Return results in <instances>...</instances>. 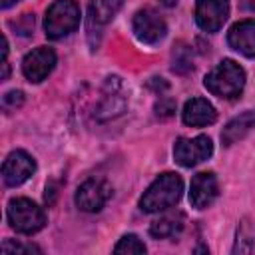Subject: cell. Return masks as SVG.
I'll list each match as a JSON object with an SVG mask.
<instances>
[{"instance_id": "ac0fdd59", "label": "cell", "mask_w": 255, "mask_h": 255, "mask_svg": "<svg viewBox=\"0 0 255 255\" xmlns=\"http://www.w3.org/2000/svg\"><path fill=\"white\" fill-rule=\"evenodd\" d=\"M2 253H42L40 247L32 245V243H18V241H10L6 239L2 243Z\"/></svg>"}, {"instance_id": "2e32d148", "label": "cell", "mask_w": 255, "mask_h": 255, "mask_svg": "<svg viewBox=\"0 0 255 255\" xmlns=\"http://www.w3.org/2000/svg\"><path fill=\"white\" fill-rule=\"evenodd\" d=\"M122 4L124 0H90V16L98 24H108L118 14Z\"/></svg>"}, {"instance_id": "277c9868", "label": "cell", "mask_w": 255, "mask_h": 255, "mask_svg": "<svg viewBox=\"0 0 255 255\" xmlns=\"http://www.w3.org/2000/svg\"><path fill=\"white\" fill-rule=\"evenodd\" d=\"M6 215H8V223L12 225V229H16L18 233H24V235H32L46 225L44 209L26 197L10 199Z\"/></svg>"}, {"instance_id": "e0dca14e", "label": "cell", "mask_w": 255, "mask_h": 255, "mask_svg": "<svg viewBox=\"0 0 255 255\" xmlns=\"http://www.w3.org/2000/svg\"><path fill=\"white\" fill-rule=\"evenodd\" d=\"M114 253L141 255V253H145V245L139 241V237H137V235H131V233H128V235H124V237L118 241V245L114 247Z\"/></svg>"}, {"instance_id": "44dd1931", "label": "cell", "mask_w": 255, "mask_h": 255, "mask_svg": "<svg viewBox=\"0 0 255 255\" xmlns=\"http://www.w3.org/2000/svg\"><path fill=\"white\" fill-rule=\"evenodd\" d=\"M18 0H2L0 4H2V8H8V6H12V4H16Z\"/></svg>"}, {"instance_id": "7a4b0ae2", "label": "cell", "mask_w": 255, "mask_h": 255, "mask_svg": "<svg viewBox=\"0 0 255 255\" xmlns=\"http://www.w3.org/2000/svg\"><path fill=\"white\" fill-rule=\"evenodd\" d=\"M203 84L213 96L233 100L245 88V70L235 60H223L205 76Z\"/></svg>"}, {"instance_id": "9c48e42d", "label": "cell", "mask_w": 255, "mask_h": 255, "mask_svg": "<svg viewBox=\"0 0 255 255\" xmlns=\"http://www.w3.org/2000/svg\"><path fill=\"white\" fill-rule=\"evenodd\" d=\"M36 169V163L32 155H28L24 149H16L8 153V157L2 163V179L8 187L22 185Z\"/></svg>"}, {"instance_id": "30bf717a", "label": "cell", "mask_w": 255, "mask_h": 255, "mask_svg": "<svg viewBox=\"0 0 255 255\" xmlns=\"http://www.w3.org/2000/svg\"><path fill=\"white\" fill-rule=\"evenodd\" d=\"M229 14V0H197L195 22L203 32H217Z\"/></svg>"}, {"instance_id": "5bb4252c", "label": "cell", "mask_w": 255, "mask_h": 255, "mask_svg": "<svg viewBox=\"0 0 255 255\" xmlns=\"http://www.w3.org/2000/svg\"><path fill=\"white\" fill-rule=\"evenodd\" d=\"M255 129V112H243L237 118H233L221 131L223 145H233L235 141L243 139L247 133Z\"/></svg>"}, {"instance_id": "8fae6325", "label": "cell", "mask_w": 255, "mask_h": 255, "mask_svg": "<svg viewBox=\"0 0 255 255\" xmlns=\"http://www.w3.org/2000/svg\"><path fill=\"white\" fill-rule=\"evenodd\" d=\"M217 193H219L217 177L211 171H201V173L193 175L191 187H189V201L193 207H197V209L209 207L215 201Z\"/></svg>"}, {"instance_id": "52a82bcc", "label": "cell", "mask_w": 255, "mask_h": 255, "mask_svg": "<svg viewBox=\"0 0 255 255\" xmlns=\"http://www.w3.org/2000/svg\"><path fill=\"white\" fill-rule=\"evenodd\" d=\"M131 26H133L135 38L143 44H157L167 34V26H165L163 18L157 12L149 10V8H143V10L135 12Z\"/></svg>"}, {"instance_id": "3957f363", "label": "cell", "mask_w": 255, "mask_h": 255, "mask_svg": "<svg viewBox=\"0 0 255 255\" xmlns=\"http://www.w3.org/2000/svg\"><path fill=\"white\" fill-rule=\"evenodd\" d=\"M80 26V6L74 0H56L46 10L44 30L52 40L72 34Z\"/></svg>"}, {"instance_id": "9a60e30c", "label": "cell", "mask_w": 255, "mask_h": 255, "mask_svg": "<svg viewBox=\"0 0 255 255\" xmlns=\"http://www.w3.org/2000/svg\"><path fill=\"white\" fill-rule=\"evenodd\" d=\"M183 225H185V215L181 211H171V213H165L159 219H155L149 225V233L155 239H165V237L177 235L183 229Z\"/></svg>"}, {"instance_id": "7c38bea8", "label": "cell", "mask_w": 255, "mask_h": 255, "mask_svg": "<svg viewBox=\"0 0 255 255\" xmlns=\"http://www.w3.org/2000/svg\"><path fill=\"white\" fill-rule=\"evenodd\" d=\"M227 42L235 52L255 58V20H241L233 24L227 34Z\"/></svg>"}, {"instance_id": "4fadbf2b", "label": "cell", "mask_w": 255, "mask_h": 255, "mask_svg": "<svg viewBox=\"0 0 255 255\" xmlns=\"http://www.w3.org/2000/svg\"><path fill=\"white\" fill-rule=\"evenodd\" d=\"M181 118H183L185 126L201 128V126H211L217 120V112L205 98H191L183 106Z\"/></svg>"}, {"instance_id": "5b68a950", "label": "cell", "mask_w": 255, "mask_h": 255, "mask_svg": "<svg viewBox=\"0 0 255 255\" xmlns=\"http://www.w3.org/2000/svg\"><path fill=\"white\" fill-rule=\"evenodd\" d=\"M213 153V143L207 135H197L193 139L179 137L173 145V157L181 167H193L205 161Z\"/></svg>"}, {"instance_id": "d6986e66", "label": "cell", "mask_w": 255, "mask_h": 255, "mask_svg": "<svg viewBox=\"0 0 255 255\" xmlns=\"http://www.w3.org/2000/svg\"><path fill=\"white\" fill-rule=\"evenodd\" d=\"M22 102H24V94L20 90H12V92L4 94V98H2V106L6 112H14L16 108L22 106Z\"/></svg>"}, {"instance_id": "ba28073f", "label": "cell", "mask_w": 255, "mask_h": 255, "mask_svg": "<svg viewBox=\"0 0 255 255\" xmlns=\"http://www.w3.org/2000/svg\"><path fill=\"white\" fill-rule=\"evenodd\" d=\"M54 66H56V52L48 46H40V48L28 52L22 60V72L34 84L46 80L50 76V72L54 70Z\"/></svg>"}, {"instance_id": "6da1fadb", "label": "cell", "mask_w": 255, "mask_h": 255, "mask_svg": "<svg viewBox=\"0 0 255 255\" xmlns=\"http://www.w3.org/2000/svg\"><path fill=\"white\" fill-rule=\"evenodd\" d=\"M181 191H183V181L177 173H171V171L161 173L141 195L139 207L145 213H157V211L169 209L179 201Z\"/></svg>"}, {"instance_id": "ffe728a7", "label": "cell", "mask_w": 255, "mask_h": 255, "mask_svg": "<svg viewBox=\"0 0 255 255\" xmlns=\"http://www.w3.org/2000/svg\"><path fill=\"white\" fill-rule=\"evenodd\" d=\"M173 112H175V102L169 98H161L155 104V116L157 118H169V116H173Z\"/></svg>"}, {"instance_id": "8992f818", "label": "cell", "mask_w": 255, "mask_h": 255, "mask_svg": "<svg viewBox=\"0 0 255 255\" xmlns=\"http://www.w3.org/2000/svg\"><path fill=\"white\" fill-rule=\"evenodd\" d=\"M110 197H112V187H110V183L104 181V179H100V177H90V179H86V181L78 187L74 201H76V205H78L82 211H86V213H96V211H100V209L108 203Z\"/></svg>"}]
</instances>
